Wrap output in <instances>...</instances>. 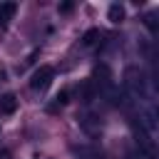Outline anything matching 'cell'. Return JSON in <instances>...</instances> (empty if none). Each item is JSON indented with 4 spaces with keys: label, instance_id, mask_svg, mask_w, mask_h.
Wrapping results in <instances>:
<instances>
[{
    "label": "cell",
    "instance_id": "5bb4252c",
    "mask_svg": "<svg viewBox=\"0 0 159 159\" xmlns=\"http://www.w3.org/2000/svg\"><path fill=\"white\" fill-rule=\"evenodd\" d=\"M72 10V2H65V5H60V12H70Z\"/></svg>",
    "mask_w": 159,
    "mask_h": 159
},
{
    "label": "cell",
    "instance_id": "8fae6325",
    "mask_svg": "<svg viewBox=\"0 0 159 159\" xmlns=\"http://www.w3.org/2000/svg\"><path fill=\"white\" fill-rule=\"evenodd\" d=\"M152 65H154V84H157V89H159V55L154 57Z\"/></svg>",
    "mask_w": 159,
    "mask_h": 159
},
{
    "label": "cell",
    "instance_id": "5b68a950",
    "mask_svg": "<svg viewBox=\"0 0 159 159\" xmlns=\"http://www.w3.org/2000/svg\"><path fill=\"white\" fill-rule=\"evenodd\" d=\"M0 109H2L5 114H12V112L17 109V97H15V94H2V97H0Z\"/></svg>",
    "mask_w": 159,
    "mask_h": 159
},
{
    "label": "cell",
    "instance_id": "4fadbf2b",
    "mask_svg": "<svg viewBox=\"0 0 159 159\" xmlns=\"http://www.w3.org/2000/svg\"><path fill=\"white\" fill-rule=\"evenodd\" d=\"M0 159H12V152L10 149H0Z\"/></svg>",
    "mask_w": 159,
    "mask_h": 159
},
{
    "label": "cell",
    "instance_id": "7c38bea8",
    "mask_svg": "<svg viewBox=\"0 0 159 159\" xmlns=\"http://www.w3.org/2000/svg\"><path fill=\"white\" fill-rule=\"evenodd\" d=\"M67 97H70V89H62V92H57V97H55V99H57L60 104H65V102H67Z\"/></svg>",
    "mask_w": 159,
    "mask_h": 159
},
{
    "label": "cell",
    "instance_id": "9a60e30c",
    "mask_svg": "<svg viewBox=\"0 0 159 159\" xmlns=\"http://www.w3.org/2000/svg\"><path fill=\"white\" fill-rule=\"evenodd\" d=\"M152 114H154V117H157V127H159V104H157V107H154V109H152Z\"/></svg>",
    "mask_w": 159,
    "mask_h": 159
},
{
    "label": "cell",
    "instance_id": "7a4b0ae2",
    "mask_svg": "<svg viewBox=\"0 0 159 159\" xmlns=\"http://www.w3.org/2000/svg\"><path fill=\"white\" fill-rule=\"evenodd\" d=\"M52 80H55V70L47 67V65H42L40 70H35V75H32V80H30V87H32L35 92H45V89L52 84Z\"/></svg>",
    "mask_w": 159,
    "mask_h": 159
},
{
    "label": "cell",
    "instance_id": "6da1fadb",
    "mask_svg": "<svg viewBox=\"0 0 159 159\" xmlns=\"http://www.w3.org/2000/svg\"><path fill=\"white\" fill-rule=\"evenodd\" d=\"M124 87L129 89L132 97H142V99L147 97V80H144V75L137 67H129L124 72Z\"/></svg>",
    "mask_w": 159,
    "mask_h": 159
},
{
    "label": "cell",
    "instance_id": "3957f363",
    "mask_svg": "<svg viewBox=\"0 0 159 159\" xmlns=\"http://www.w3.org/2000/svg\"><path fill=\"white\" fill-rule=\"evenodd\" d=\"M80 127H82L89 137H99V132H102V122H99L94 114H82V117H80Z\"/></svg>",
    "mask_w": 159,
    "mask_h": 159
},
{
    "label": "cell",
    "instance_id": "ba28073f",
    "mask_svg": "<svg viewBox=\"0 0 159 159\" xmlns=\"http://www.w3.org/2000/svg\"><path fill=\"white\" fill-rule=\"evenodd\" d=\"M97 40H99V30H87L84 35H82V45L84 47H92V45H97Z\"/></svg>",
    "mask_w": 159,
    "mask_h": 159
},
{
    "label": "cell",
    "instance_id": "52a82bcc",
    "mask_svg": "<svg viewBox=\"0 0 159 159\" xmlns=\"http://www.w3.org/2000/svg\"><path fill=\"white\" fill-rule=\"evenodd\" d=\"M94 99V80H87L84 84H82V102H92Z\"/></svg>",
    "mask_w": 159,
    "mask_h": 159
},
{
    "label": "cell",
    "instance_id": "30bf717a",
    "mask_svg": "<svg viewBox=\"0 0 159 159\" xmlns=\"http://www.w3.org/2000/svg\"><path fill=\"white\" fill-rule=\"evenodd\" d=\"M129 159H154V154L147 152V149H142V147H134V149L129 152Z\"/></svg>",
    "mask_w": 159,
    "mask_h": 159
},
{
    "label": "cell",
    "instance_id": "277c9868",
    "mask_svg": "<svg viewBox=\"0 0 159 159\" xmlns=\"http://www.w3.org/2000/svg\"><path fill=\"white\" fill-rule=\"evenodd\" d=\"M15 12H17V5L15 2H0V27H5L12 20Z\"/></svg>",
    "mask_w": 159,
    "mask_h": 159
},
{
    "label": "cell",
    "instance_id": "8992f818",
    "mask_svg": "<svg viewBox=\"0 0 159 159\" xmlns=\"http://www.w3.org/2000/svg\"><path fill=\"white\" fill-rule=\"evenodd\" d=\"M107 20H109V22H122V20H124V7H122L119 2L109 5V10H107Z\"/></svg>",
    "mask_w": 159,
    "mask_h": 159
},
{
    "label": "cell",
    "instance_id": "9c48e42d",
    "mask_svg": "<svg viewBox=\"0 0 159 159\" xmlns=\"http://www.w3.org/2000/svg\"><path fill=\"white\" fill-rule=\"evenodd\" d=\"M144 22H147V27H152V30H159V10H152V12H147V15H144Z\"/></svg>",
    "mask_w": 159,
    "mask_h": 159
}]
</instances>
